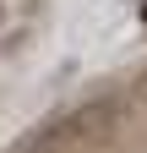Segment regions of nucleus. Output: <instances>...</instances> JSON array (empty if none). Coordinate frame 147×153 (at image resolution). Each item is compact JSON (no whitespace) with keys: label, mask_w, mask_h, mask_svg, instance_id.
I'll return each mask as SVG.
<instances>
[{"label":"nucleus","mask_w":147,"mask_h":153,"mask_svg":"<svg viewBox=\"0 0 147 153\" xmlns=\"http://www.w3.org/2000/svg\"><path fill=\"white\" fill-rule=\"evenodd\" d=\"M136 99H142V104H147V76H142V82H136Z\"/></svg>","instance_id":"f257e3e1"},{"label":"nucleus","mask_w":147,"mask_h":153,"mask_svg":"<svg viewBox=\"0 0 147 153\" xmlns=\"http://www.w3.org/2000/svg\"><path fill=\"white\" fill-rule=\"evenodd\" d=\"M142 22H147V6H142Z\"/></svg>","instance_id":"f03ea898"}]
</instances>
